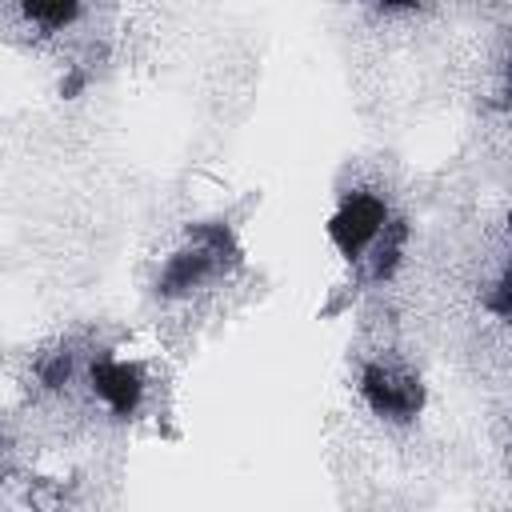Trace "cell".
I'll use <instances>...</instances> for the list:
<instances>
[{"instance_id":"cell-1","label":"cell","mask_w":512,"mask_h":512,"mask_svg":"<svg viewBox=\"0 0 512 512\" xmlns=\"http://www.w3.org/2000/svg\"><path fill=\"white\" fill-rule=\"evenodd\" d=\"M224 260H228V236L220 228H204L180 252L168 256V264L156 280V292L160 296H192L196 288H204L208 280H216L224 272Z\"/></svg>"},{"instance_id":"cell-5","label":"cell","mask_w":512,"mask_h":512,"mask_svg":"<svg viewBox=\"0 0 512 512\" xmlns=\"http://www.w3.org/2000/svg\"><path fill=\"white\" fill-rule=\"evenodd\" d=\"M20 16H24L28 24H36V28L56 32V28L76 24V20H80V8H76V4H24Z\"/></svg>"},{"instance_id":"cell-3","label":"cell","mask_w":512,"mask_h":512,"mask_svg":"<svg viewBox=\"0 0 512 512\" xmlns=\"http://www.w3.org/2000/svg\"><path fill=\"white\" fill-rule=\"evenodd\" d=\"M360 392H364L368 408L376 416H388V420H412L420 412V404H424L420 376L400 368V364H388V360H376V364L364 368Z\"/></svg>"},{"instance_id":"cell-4","label":"cell","mask_w":512,"mask_h":512,"mask_svg":"<svg viewBox=\"0 0 512 512\" xmlns=\"http://www.w3.org/2000/svg\"><path fill=\"white\" fill-rule=\"evenodd\" d=\"M88 384H92V396H96L108 412H116V416H128V412L140 404V396H144V376H140V368L128 364V360H120V356H100V360H92Z\"/></svg>"},{"instance_id":"cell-2","label":"cell","mask_w":512,"mask_h":512,"mask_svg":"<svg viewBox=\"0 0 512 512\" xmlns=\"http://www.w3.org/2000/svg\"><path fill=\"white\" fill-rule=\"evenodd\" d=\"M388 220H392V216H388L384 196L360 188V192H348V196L340 200V208L332 212V220H328V240L336 244V252H340L344 260H364V252L376 244V236L384 232Z\"/></svg>"}]
</instances>
